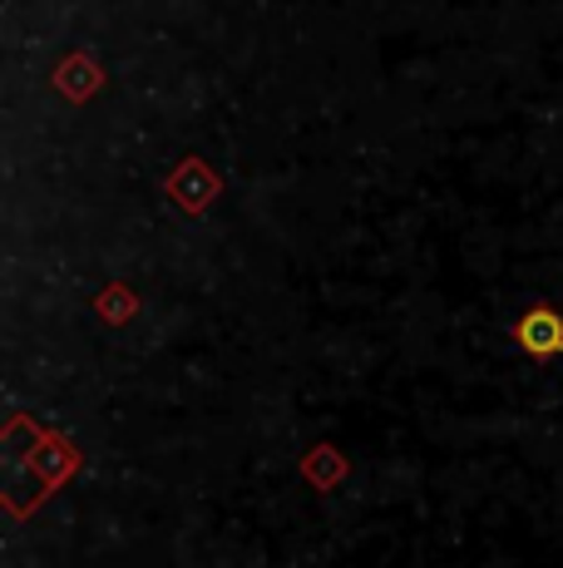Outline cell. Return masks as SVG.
<instances>
[{
	"label": "cell",
	"instance_id": "obj_1",
	"mask_svg": "<svg viewBox=\"0 0 563 568\" xmlns=\"http://www.w3.org/2000/svg\"><path fill=\"white\" fill-rule=\"evenodd\" d=\"M514 342L529 356H563V322L549 307H529L514 322Z\"/></svg>",
	"mask_w": 563,
	"mask_h": 568
}]
</instances>
